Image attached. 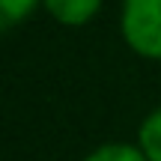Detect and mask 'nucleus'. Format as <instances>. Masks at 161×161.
Instances as JSON below:
<instances>
[{"mask_svg":"<svg viewBox=\"0 0 161 161\" xmlns=\"http://www.w3.org/2000/svg\"><path fill=\"white\" fill-rule=\"evenodd\" d=\"M137 146L143 149V155L149 161H161V108H155L137 131Z\"/></svg>","mask_w":161,"mask_h":161,"instance_id":"obj_3","label":"nucleus"},{"mask_svg":"<svg viewBox=\"0 0 161 161\" xmlns=\"http://www.w3.org/2000/svg\"><path fill=\"white\" fill-rule=\"evenodd\" d=\"M84 161H149L143 155L140 146H131V143H104L98 149H92Z\"/></svg>","mask_w":161,"mask_h":161,"instance_id":"obj_4","label":"nucleus"},{"mask_svg":"<svg viewBox=\"0 0 161 161\" xmlns=\"http://www.w3.org/2000/svg\"><path fill=\"white\" fill-rule=\"evenodd\" d=\"M42 9L63 27H84L102 9V0H42Z\"/></svg>","mask_w":161,"mask_h":161,"instance_id":"obj_2","label":"nucleus"},{"mask_svg":"<svg viewBox=\"0 0 161 161\" xmlns=\"http://www.w3.org/2000/svg\"><path fill=\"white\" fill-rule=\"evenodd\" d=\"M119 33L143 60H161V0H122Z\"/></svg>","mask_w":161,"mask_h":161,"instance_id":"obj_1","label":"nucleus"},{"mask_svg":"<svg viewBox=\"0 0 161 161\" xmlns=\"http://www.w3.org/2000/svg\"><path fill=\"white\" fill-rule=\"evenodd\" d=\"M39 6L42 0H0V21H3V27H12V24L30 18Z\"/></svg>","mask_w":161,"mask_h":161,"instance_id":"obj_5","label":"nucleus"}]
</instances>
